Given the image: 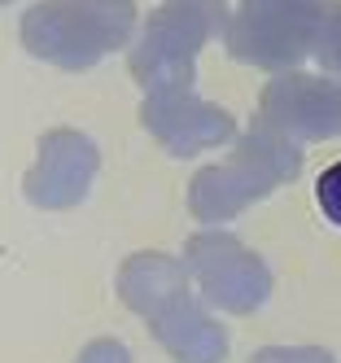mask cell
<instances>
[{"mask_svg": "<svg viewBox=\"0 0 341 363\" xmlns=\"http://www.w3.org/2000/svg\"><path fill=\"white\" fill-rule=\"evenodd\" d=\"M131 0H48L22 18V40L35 57L88 66L101 48L127 35Z\"/></svg>", "mask_w": 341, "mask_h": 363, "instance_id": "6da1fadb", "label": "cell"}, {"mask_svg": "<svg viewBox=\"0 0 341 363\" xmlns=\"http://www.w3.org/2000/svg\"><path fill=\"white\" fill-rule=\"evenodd\" d=\"M96 167V149L84 136L52 132L40 145V162L26 175V197L35 206H70L84 197L88 175Z\"/></svg>", "mask_w": 341, "mask_h": 363, "instance_id": "7a4b0ae2", "label": "cell"}, {"mask_svg": "<svg viewBox=\"0 0 341 363\" xmlns=\"http://www.w3.org/2000/svg\"><path fill=\"white\" fill-rule=\"evenodd\" d=\"M302 0H245L241 9V22L232 31V48L250 62H284L302 53Z\"/></svg>", "mask_w": 341, "mask_h": 363, "instance_id": "3957f363", "label": "cell"}, {"mask_svg": "<svg viewBox=\"0 0 341 363\" xmlns=\"http://www.w3.org/2000/svg\"><path fill=\"white\" fill-rule=\"evenodd\" d=\"M193 258H197V272L206 280V289L215 294L219 302H228L236 311L258 302V294H262V272L232 241H197L193 245Z\"/></svg>", "mask_w": 341, "mask_h": 363, "instance_id": "277c9868", "label": "cell"}, {"mask_svg": "<svg viewBox=\"0 0 341 363\" xmlns=\"http://www.w3.org/2000/svg\"><path fill=\"white\" fill-rule=\"evenodd\" d=\"M149 123L175 149H197V145L228 136V118L193 106V101H157V106H149Z\"/></svg>", "mask_w": 341, "mask_h": 363, "instance_id": "5b68a950", "label": "cell"}, {"mask_svg": "<svg viewBox=\"0 0 341 363\" xmlns=\"http://www.w3.org/2000/svg\"><path fill=\"white\" fill-rule=\"evenodd\" d=\"M315 201H320V211L328 215V223L341 228V162H332L320 179H315Z\"/></svg>", "mask_w": 341, "mask_h": 363, "instance_id": "8992f818", "label": "cell"}, {"mask_svg": "<svg viewBox=\"0 0 341 363\" xmlns=\"http://www.w3.org/2000/svg\"><path fill=\"white\" fill-rule=\"evenodd\" d=\"M84 363H127V354H123L118 346H92V350L84 354Z\"/></svg>", "mask_w": 341, "mask_h": 363, "instance_id": "52a82bcc", "label": "cell"}]
</instances>
